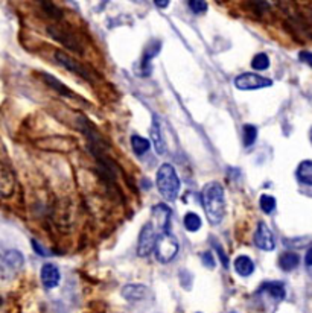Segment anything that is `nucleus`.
I'll list each match as a JSON object with an SVG mask.
<instances>
[{
    "label": "nucleus",
    "instance_id": "1",
    "mask_svg": "<svg viewBox=\"0 0 312 313\" xmlns=\"http://www.w3.org/2000/svg\"><path fill=\"white\" fill-rule=\"evenodd\" d=\"M201 201L209 222L212 225L221 224L225 215V196L223 185L217 181L207 182L203 187Z\"/></svg>",
    "mask_w": 312,
    "mask_h": 313
},
{
    "label": "nucleus",
    "instance_id": "2",
    "mask_svg": "<svg viewBox=\"0 0 312 313\" xmlns=\"http://www.w3.org/2000/svg\"><path fill=\"white\" fill-rule=\"evenodd\" d=\"M157 189L166 201H176L180 192V178L172 164L163 163L157 171Z\"/></svg>",
    "mask_w": 312,
    "mask_h": 313
},
{
    "label": "nucleus",
    "instance_id": "3",
    "mask_svg": "<svg viewBox=\"0 0 312 313\" xmlns=\"http://www.w3.org/2000/svg\"><path fill=\"white\" fill-rule=\"evenodd\" d=\"M155 259L160 263H169L179 253V240L169 231L157 236V242L154 246Z\"/></svg>",
    "mask_w": 312,
    "mask_h": 313
},
{
    "label": "nucleus",
    "instance_id": "4",
    "mask_svg": "<svg viewBox=\"0 0 312 313\" xmlns=\"http://www.w3.org/2000/svg\"><path fill=\"white\" fill-rule=\"evenodd\" d=\"M38 148L50 151V152H61V154H69L78 148V141L72 137H64V135H56V137H49L43 138L37 143Z\"/></svg>",
    "mask_w": 312,
    "mask_h": 313
},
{
    "label": "nucleus",
    "instance_id": "5",
    "mask_svg": "<svg viewBox=\"0 0 312 313\" xmlns=\"http://www.w3.org/2000/svg\"><path fill=\"white\" fill-rule=\"evenodd\" d=\"M157 236H159L157 231L151 224H146L142 228L139 234V242H137V254L140 257H148L154 251Z\"/></svg>",
    "mask_w": 312,
    "mask_h": 313
},
{
    "label": "nucleus",
    "instance_id": "6",
    "mask_svg": "<svg viewBox=\"0 0 312 313\" xmlns=\"http://www.w3.org/2000/svg\"><path fill=\"white\" fill-rule=\"evenodd\" d=\"M149 224L154 226L157 234L169 231V224H171V210L166 204H157L151 210V222Z\"/></svg>",
    "mask_w": 312,
    "mask_h": 313
},
{
    "label": "nucleus",
    "instance_id": "7",
    "mask_svg": "<svg viewBox=\"0 0 312 313\" xmlns=\"http://www.w3.org/2000/svg\"><path fill=\"white\" fill-rule=\"evenodd\" d=\"M235 86L239 90H259L271 87L272 81L261 76V75H256V73H242V75L236 76Z\"/></svg>",
    "mask_w": 312,
    "mask_h": 313
},
{
    "label": "nucleus",
    "instance_id": "8",
    "mask_svg": "<svg viewBox=\"0 0 312 313\" xmlns=\"http://www.w3.org/2000/svg\"><path fill=\"white\" fill-rule=\"evenodd\" d=\"M55 58H56V61L61 64V66H64L67 70H70L72 73H75V75H78V76H81V78H84V79H87V81H91V75H90V72L87 70V67H84L80 61H76L72 55H67L66 52H60V50H56L55 52Z\"/></svg>",
    "mask_w": 312,
    "mask_h": 313
},
{
    "label": "nucleus",
    "instance_id": "9",
    "mask_svg": "<svg viewBox=\"0 0 312 313\" xmlns=\"http://www.w3.org/2000/svg\"><path fill=\"white\" fill-rule=\"evenodd\" d=\"M47 32L50 34L52 38H55L56 41L63 43L66 47L72 49L73 52H81V47H80V40L67 29L64 28H60V26H49L47 28Z\"/></svg>",
    "mask_w": 312,
    "mask_h": 313
},
{
    "label": "nucleus",
    "instance_id": "10",
    "mask_svg": "<svg viewBox=\"0 0 312 313\" xmlns=\"http://www.w3.org/2000/svg\"><path fill=\"white\" fill-rule=\"evenodd\" d=\"M25 265V257L17 249H8L0 256V268L6 272H18Z\"/></svg>",
    "mask_w": 312,
    "mask_h": 313
},
{
    "label": "nucleus",
    "instance_id": "11",
    "mask_svg": "<svg viewBox=\"0 0 312 313\" xmlns=\"http://www.w3.org/2000/svg\"><path fill=\"white\" fill-rule=\"evenodd\" d=\"M255 243L259 249L262 251H272L274 249V236L271 229L264 222L258 225L256 233H255Z\"/></svg>",
    "mask_w": 312,
    "mask_h": 313
},
{
    "label": "nucleus",
    "instance_id": "12",
    "mask_svg": "<svg viewBox=\"0 0 312 313\" xmlns=\"http://www.w3.org/2000/svg\"><path fill=\"white\" fill-rule=\"evenodd\" d=\"M40 277H42V281L45 284V287L47 289H53L60 284V269L56 265L53 263H45L43 268H42V272H40Z\"/></svg>",
    "mask_w": 312,
    "mask_h": 313
},
{
    "label": "nucleus",
    "instance_id": "13",
    "mask_svg": "<svg viewBox=\"0 0 312 313\" xmlns=\"http://www.w3.org/2000/svg\"><path fill=\"white\" fill-rule=\"evenodd\" d=\"M149 135L154 144V149L159 155H163L166 152V143L163 140V134H162V128H160V122L157 119V116L152 117V123H151V130H149Z\"/></svg>",
    "mask_w": 312,
    "mask_h": 313
},
{
    "label": "nucleus",
    "instance_id": "14",
    "mask_svg": "<svg viewBox=\"0 0 312 313\" xmlns=\"http://www.w3.org/2000/svg\"><path fill=\"white\" fill-rule=\"evenodd\" d=\"M15 179L12 172L0 163V196H9L14 192Z\"/></svg>",
    "mask_w": 312,
    "mask_h": 313
},
{
    "label": "nucleus",
    "instance_id": "15",
    "mask_svg": "<svg viewBox=\"0 0 312 313\" xmlns=\"http://www.w3.org/2000/svg\"><path fill=\"white\" fill-rule=\"evenodd\" d=\"M122 295L128 301H140L146 295V287L143 284H127L122 289Z\"/></svg>",
    "mask_w": 312,
    "mask_h": 313
},
{
    "label": "nucleus",
    "instance_id": "16",
    "mask_svg": "<svg viewBox=\"0 0 312 313\" xmlns=\"http://www.w3.org/2000/svg\"><path fill=\"white\" fill-rule=\"evenodd\" d=\"M235 270L241 277H248L255 272V263L248 256H239L235 260Z\"/></svg>",
    "mask_w": 312,
    "mask_h": 313
},
{
    "label": "nucleus",
    "instance_id": "17",
    "mask_svg": "<svg viewBox=\"0 0 312 313\" xmlns=\"http://www.w3.org/2000/svg\"><path fill=\"white\" fill-rule=\"evenodd\" d=\"M299 263H300V257L296 253H291V251L283 253L279 257V266H280V269L286 270V272L294 270V269L299 266Z\"/></svg>",
    "mask_w": 312,
    "mask_h": 313
},
{
    "label": "nucleus",
    "instance_id": "18",
    "mask_svg": "<svg viewBox=\"0 0 312 313\" xmlns=\"http://www.w3.org/2000/svg\"><path fill=\"white\" fill-rule=\"evenodd\" d=\"M296 177L297 179L302 182V184H306V185H312V161L311 160H305L299 164L297 168V172H296Z\"/></svg>",
    "mask_w": 312,
    "mask_h": 313
},
{
    "label": "nucleus",
    "instance_id": "19",
    "mask_svg": "<svg viewBox=\"0 0 312 313\" xmlns=\"http://www.w3.org/2000/svg\"><path fill=\"white\" fill-rule=\"evenodd\" d=\"M160 47H162L160 41H154V43H151V45L145 49L143 59H142V67H143V69H149V66H151V59L157 56Z\"/></svg>",
    "mask_w": 312,
    "mask_h": 313
},
{
    "label": "nucleus",
    "instance_id": "20",
    "mask_svg": "<svg viewBox=\"0 0 312 313\" xmlns=\"http://www.w3.org/2000/svg\"><path fill=\"white\" fill-rule=\"evenodd\" d=\"M131 148H133V151L137 155H143V154H146L149 151L151 141L140 137V135H133L131 137Z\"/></svg>",
    "mask_w": 312,
    "mask_h": 313
},
{
    "label": "nucleus",
    "instance_id": "21",
    "mask_svg": "<svg viewBox=\"0 0 312 313\" xmlns=\"http://www.w3.org/2000/svg\"><path fill=\"white\" fill-rule=\"evenodd\" d=\"M43 78H45V82L47 84V86H50L52 89H55L60 94H63V96H67V97H72L73 96V93L70 91V89H67L64 84H61L56 78H53L52 75H47V73H43Z\"/></svg>",
    "mask_w": 312,
    "mask_h": 313
},
{
    "label": "nucleus",
    "instance_id": "22",
    "mask_svg": "<svg viewBox=\"0 0 312 313\" xmlns=\"http://www.w3.org/2000/svg\"><path fill=\"white\" fill-rule=\"evenodd\" d=\"M183 224H184V228L187 229V231H190V233H195V231H198L200 228H201V218L197 215V213H192V212H189V213H186V216H184V219H183Z\"/></svg>",
    "mask_w": 312,
    "mask_h": 313
},
{
    "label": "nucleus",
    "instance_id": "23",
    "mask_svg": "<svg viewBox=\"0 0 312 313\" xmlns=\"http://www.w3.org/2000/svg\"><path fill=\"white\" fill-rule=\"evenodd\" d=\"M265 290L274 300H283L285 298V286H283V283H279V281L268 283V284H265Z\"/></svg>",
    "mask_w": 312,
    "mask_h": 313
},
{
    "label": "nucleus",
    "instance_id": "24",
    "mask_svg": "<svg viewBox=\"0 0 312 313\" xmlns=\"http://www.w3.org/2000/svg\"><path fill=\"white\" fill-rule=\"evenodd\" d=\"M258 138V128L255 125H244L242 127V140L245 146H251L255 144Z\"/></svg>",
    "mask_w": 312,
    "mask_h": 313
},
{
    "label": "nucleus",
    "instance_id": "25",
    "mask_svg": "<svg viewBox=\"0 0 312 313\" xmlns=\"http://www.w3.org/2000/svg\"><path fill=\"white\" fill-rule=\"evenodd\" d=\"M251 67L255 70H267L269 67V58L267 53H258L251 59Z\"/></svg>",
    "mask_w": 312,
    "mask_h": 313
},
{
    "label": "nucleus",
    "instance_id": "26",
    "mask_svg": "<svg viewBox=\"0 0 312 313\" xmlns=\"http://www.w3.org/2000/svg\"><path fill=\"white\" fill-rule=\"evenodd\" d=\"M259 204H261L262 212H265V213H271L276 208V199L271 195H262L259 199Z\"/></svg>",
    "mask_w": 312,
    "mask_h": 313
},
{
    "label": "nucleus",
    "instance_id": "27",
    "mask_svg": "<svg viewBox=\"0 0 312 313\" xmlns=\"http://www.w3.org/2000/svg\"><path fill=\"white\" fill-rule=\"evenodd\" d=\"M189 6H190V11L195 12V14H203V12L207 11V3L201 2V0H190Z\"/></svg>",
    "mask_w": 312,
    "mask_h": 313
},
{
    "label": "nucleus",
    "instance_id": "28",
    "mask_svg": "<svg viewBox=\"0 0 312 313\" xmlns=\"http://www.w3.org/2000/svg\"><path fill=\"white\" fill-rule=\"evenodd\" d=\"M203 260H204V265H206L207 268H215V260H213L210 251H207V253L203 254Z\"/></svg>",
    "mask_w": 312,
    "mask_h": 313
},
{
    "label": "nucleus",
    "instance_id": "29",
    "mask_svg": "<svg viewBox=\"0 0 312 313\" xmlns=\"http://www.w3.org/2000/svg\"><path fill=\"white\" fill-rule=\"evenodd\" d=\"M300 61H303V62H308L309 66L312 67V53L311 52H300Z\"/></svg>",
    "mask_w": 312,
    "mask_h": 313
},
{
    "label": "nucleus",
    "instance_id": "30",
    "mask_svg": "<svg viewBox=\"0 0 312 313\" xmlns=\"http://www.w3.org/2000/svg\"><path fill=\"white\" fill-rule=\"evenodd\" d=\"M32 246H34V251L40 256H47V253L43 251V246H40V243L37 240H32Z\"/></svg>",
    "mask_w": 312,
    "mask_h": 313
},
{
    "label": "nucleus",
    "instance_id": "31",
    "mask_svg": "<svg viewBox=\"0 0 312 313\" xmlns=\"http://www.w3.org/2000/svg\"><path fill=\"white\" fill-rule=\"evenodd\" d=\"M305 263H306L308 266H312V248L308 249V253H306V256H305Z\"/></svg>",
    "mask_w": 312,
    "mask_h": 313
},
{
    "label": "nucleus",
    "instance_id": "32",
    "mask_svg": "<svg viewBox=\"0 0 312 313\" xmlns=\"http://www.w3.org/2000/svg\"><path fill=\"white\" fill-rule=\"evenodd\" d=\"M154 3H155V6H159V8H166V6L169 5V2H168V0H165V2H160V0H155Z\"/></svg>",
    "mask_w": 312,
    "mask_h": 313
},
{
    "label": "nucleus",
    "instance_id": "33",
    "mask_svg": "<svg viewBox=\"0 0 312 313\" xmlns=\"http://www.w3.org/2000/svg\"><path fill=\"white\" fill-rule=\"evenodd\" d=\"M311 141H312V130H311Z\"/></svg>",
    "mask_w": 312,
    "mask_h": 313
},
{
    "label": "nucleus",
    "instance_id": "34",
    "mask_svg": "<svg viewBox=\"0 0 312 313\" xmlns=\"http://www.w3.org/2000/svg\"><path fill=\"white\" fill-rule=\"evenodd\" d=\"M233 313H235V312H233Z\"/></svg>",
    "mask_w": 312,
    "mask_h": 313
}]
</instances>
